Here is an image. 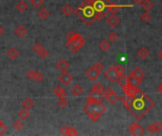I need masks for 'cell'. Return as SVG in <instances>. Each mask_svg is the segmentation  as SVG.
<instances>
[{"mask_svg":"<svg viewBox=\"0 0 162 136\" xmlns=\"http://www.w3.org/2000/svg\"><path fill=\"white\" fill-rule=\"evenodd\" d=\"M39 55H40V57H41V58L46 59V58L48 57V56H50V52H48L47 50H46V49L44 48V49L39 53Z\"/></svg>","mask_w":162,"mask_h":136,"instance_id":"cell-47","label":"cell"},{"mask_svg":"<svg viewBox=\"0 0 162 136\" xmlns=\"http://www.w3.org/2000/svg\"><path fill=\"white\" fill-rule=\"evenodd\" d=\"M124 7H129V8H131L133 7L132 5H127V6H123V5H117V4L115 3H110V6H109V13H116L117 11H118L120 8H124Z\"/></svg>","mask_w":162,"mask_h":136,"instance_id":"cell-20","label":"cell"},{"mask_svg":"<svg viewBox=\"0 0 162 136\" xmlns=\"http://www.w3.org/2000/svg\"><path fill=\"white\" fill-rule=\"evenodd\" d=\"M4 32H5V29H4V27L0 25V36H2L4 34Z\"/></svg>","mask_w":162,"mask_h":136,"instance_id":"cell-53","label":"cell"},{"mask_svg":"<svg viewBox=\"0 0 162 136\" xmlns=\"http://www.w3.org/2000/svg\"><path fill=\"white\" fill-rule=\"evenodd\" d=\"M162 130V125L159 122H155L153 123L152 125L148 126L147 128V131L150 133H156V132H159V131Z\"/></svg>","mask_w":162,"mask_h":136,"instance_id":"cell-13","label":"cell"},{"mask_svg":"<svg viewBox=\"0 0 162 136\" xmlns=\"http://www.w3.org/2000/svg\"><path fill=\"white\" fill-rule=\"evenodd\" d=\"M18 116H19V118L21 119V120H27L28 118H29V116H30V111H29V110H27V109H23L21 110L18 113Z\"/></svg>","mask_w":162,"mask_h":136,"instance_id":"cell-28","label":"cell"},{"mask_svg":"<svg viewBox=\"0 0 162 136\" xmlns=\"http://www.w3.org/2000/svg\"><path fill=\"white\" fill-rule=\"evenodd\" d=\"M89 99H91L93 102H103V100L105 98V95L103 92H97V91H91L88 94Z\"/></svg>","mask_w":162,"mask_h":136,"instance_id":"cell-9","label":"cell"},{"mask_svg":"<svg viewBox=\"0 0 162 136\" xmlns=\"http://www.w3.org/2000/svg\"><path fill=\"white\" fill-rule=\"evenodd\" d=\"M130 76H133V77H136L137 79H142L145 77V73L140 69L139 67H135L134 69L131 71Z\"/></svg>","mask_w":162,"mask_h":136,"instance_id":"cell-16","label":"cell"},{"mask_svg":"<svg viewBox=\"0 0 162 136\" xmlns=\"http://www.w3.org/2000/svg\"><path fill=\"white\" fill-rule=\"evenodd\" d=\"M67 135H69V136H76V135H78V131H77L75 128H73V127H68Z\"/></svg>","mask_w":162,"mask_h":136,"instance_id":"cell-42","label":"cell"},{"mask_svg":"<svg viewBox=\"0 0 162 136\" xmlns=\"http://www.w3.org/2000/svg\"><path fill=\"white\" fill-rule=\"evenodd\" d=\"M84 43H86V40L83 39V37L80 33H78L72 41L70 42L67 41L66 45L73 53H76V52H78L81 48H82Z\"/></svg>","mask_w":162,"mask_h":136,"instance_id":"cell-4","label":"cell"},{"mask_svg":"<svg viewBox=\"0 0 162 136\" xmlns=\"http://www.w3.org/2000/svg\"><path fill=\"white\" fill-rule=\"evenodd\" d=\"M140 18H141V20H142L143 22L147 23V22H149L150 20L152 19V15L150 14V13H148V11H145V13H143L142 14H141Z\"/></svg>","mask_w":162,"mask_h":136,"instance_id":"cell-35","label":"cell"},{"mask_svg":"<svg viewBox=\"0 0 162 136\" xmlns=\"http://www.w3.org/2000/svg\"><path fill=\"white\" fill-rule=\"evenodd\" d=\"M117 82H118V84L121 88H124L125 86L128 85V77H126L125 75H121V76H120V77H119Z\"/></svg>","mask_w":162,"mask_h":136,"instance_id":"cell-23","label":"cell"},{"mask_svg":"<svg viewBox=\"0 0 162 136\" xmlns=\"http://www.w3.org/2000/svg\"><path fill=\"white\" fill-rule=\"evenodd\" d=\"M7 130H8L7 126L3 122H1V124H0V135H3L7 131Z\"/></svg>","mask_w":162,"mask_h":136,"instance_id":"cell-46","label":"cell"},{"mask_svg":"<svg viewBox=\"0 0 162 136\" xmlns=\"http://www.w3.org/2000/svg\"><path fill=\"white\" fill-rule=\"evenodd\" d=\"M92 91H97V92H103L104 91V87L102 83L100 82H96L92 87Z\"/></svg>","mask_w":162,"mask_h":136,"instance_id":"cell-34","label":"cell"},{"mask_svg":"<svg viewBox=\"0 0 162 136\" xmlns=\"http://www.w3.org/2000/svg\"><path fill=\"white\" fill-rule=\"evenodd\" d=\"M59 81L63 85L67 86L68 84H70V83L72 82V81H73V77L66 71V72H63L62 75H60Z\"/></svg>","mask_w":162,"mask_h":136,"instance_id":"cell-10","label":"cell"},{"mask_svg":"<svg viewBox=\"0 0 162 136\" xmlns=\"http://www.w3.org/2000/svg\"><path fill=\"white\" fill-rule=\"evenodd\" d=\"M149 55H150V51L146 48V47H141V48L137 51V56L142 60L147 59L149 57Z\"/></svg>","mask_w":162,"mask_h":136,"instance_id":"cell-22","label":"cell"},{"mask_svg":"<svg viewBox=\"0 0 162 136\" xmlns=\"http://www.w3.org/2000/svg\"><path fill=\"white\" fill-rule=\"evenodd\" d=\"M32 49H33V51L35 52V53L39 54L40 52L44 49V47H43V46L41 45V43H35V45L33 46V47H32Z\"/></svg>","mask_w":162,"mask_h":136,"instance_id":"cell-36","label":"cell"},{"mask_svg":"<svg viewBox=\"0 0 162 136\" xmlns=\"http://www.w3.org/2000/svg\"><path fill=\"white\" fill-rule=\"evenodd\" d=\"M105 98H106L107 101L110 104H112V105H114V104H116L117 102L120 100V97L115 93V92H112V93L109 95H107Z\"/></svg>","mask_w":162,"mask_h":136,"instance_id":"cell-19","label":"cell"},{"mask_svg":"<svg viewBox=\"0 0 162 136\" xmlns=\"http://www.w3.org/2000/svg\"><path fill=\"white\" fill-rule=\"evenodd\" d=\"M30 1L35 8H40L44 4V0H30Z\"/></svg>","mask_w":162,"mask_h":136,"instance_id":"cell-44","label":"cell"},{"mask_svg":"<svg viewBox=\"0 0 162 136\" xmlns=\"http://www.w3.org/2000/svg\"><path fill=\"white\" fill-rule=\"evenodd\" d=\"M112 92H114V90L112 89V88H110V87H107L106 89H104V91H103V94H104V95H105V97H107V95H110Z\"/></svg>","mask_w":162,"mask_h":136,"instance_id":"cell-49","label":"cell"},{"mask_svg":"<svg viewBox=\"0 0 162 136\" xmlns=\"http://www.w3.org/2000/svg\"><path fill=\"white\" fill-rule=\"evenodd\" d=\"M83 88L81 87L79 84H75L73 87L71 88V93L73 95H75V97H80L81 95L83 94Z\"/></svg>","mask_w":162,"mask_h":136,"instance_id":"cell-24","label":"cell"},{"mask_svg":"<svg viewBox=\"0 0 162 136\" xmlns=\"http://www.w3.org/2000/svg\"><path fill=\"white\" fill-rule=\"evenodd\" d=\"M141 6H142L143 10H145L146 11H151L153 9L154 4H153V2L151 1V0H144V1L142 2V4H141Z\"/></svg>","mask_w":162,"mask_h":136,"instance_id":"cell-30","label":"cell"},{"mask_svg":"<svg viewBox=\"0 0 162 136\" xmlns=\"http://www.w3.org/2000/svg\"><path fill=\"white\" fill-rule=\"evenodd\" d=\"M110 47H111V43H109L107 40H103V41L100 43V48L103 51H107Z\"/></svg>","mask_w":162,"mask_h":136,"instance_id":"cell-31","label":"cell"},{"mask_svg":"<svg viewBox=\"0 0 162 136\" xmlns=\"http://www.w3.org/2000/svg\"><path fill=\"white\" fill-rule=\"evenodd\" d=\"M62 13L66 15V16H70V15L74 13V9L72 8L71 5H64L62 9Z\"/></svg>","mask_w":162,"mask_h":136,"instance_id":"cell-25","label":"cell"},{"mask_svg":"<svg viewBox=\"0 0 162 136\" xmlns=\"http://www.w3.org/2000/svg\"><path fill=\"white\" fill-rule=\"evenodd\" d=\"M87 114H88V117L90 118L93 122L98 121V120L100 119V115H102L100 113H98V111H91V113H89Z\"/></svg>","mask_w":162,"mask_h":136,"instance_id":"cell-32","label":"cell"},{"mask_svg":"<svg viewBox=\"0 0 162 136\" xmlns=\"http://www.w3.org/2000/svg\"><path fill=\"white\" fill-rule=\"evenodd\" d=\"M109 0H93V8L96 13V20H103L104 16L109 13V6H110Z\"/></svg>","mask_w":162,"mask_h":136,"instance_id":"cell-3","label":"cell"},{"mask_svg":"<svg viewBox=\"0 0 162 136\" xmlns=\"http://www.w3.org/2000/svg\"><path fill=\"white\" fill-rule=\"evenodd\" d=\"M1 122H2V121H1V120H0V124H1Z\"/></svg>","mask_w":162,"mask_h":136,"instance_id":"cell-55","label":"cell"},{"mask_svg":"<svg viewBox=\"0 0 162 136\" xmlns=\"http://www.w3.org/2000/svg\"><path fill=\"white\" fill-rule=\"evenodd\" d=\"M53 93L55 94L56 97H58L59 98H66V92L64 89L63 87H61L60 85H57L53 89Z\"/></svg>","mask_w":162,"mask_h":136,"instance_id":"cell-14","label":"cell"},{"mask_svg":"<svg viewBox=\"0 0 162 136\" xmlns=\"http://www.w3.org/2000/svg\"><path fill=\"white\" fill-rule=\"evenodd\" d=\"M67 131H68V127L66 126H63V127H61V129H60V132L64 134V135H67Z\"/></svg>","mask_w":162,"mask_h":136,"instance_id":"cell-48","label":"cell"},{"mask_svg":"<svg viewBox=\"0 0 162 136\" xmlns=\"http://www.w3.org/2000/svg\"><path fill=\"white\" fill-rule=\"evenodd\" d=\"M68 103L66 100V98H59V101H58V106L62 109H64L66 107H67Z\"/></svg>","mask_w":162,"mask_h":136,"instance_id":"cell-37","label":"cell"},{"mask_svg":"<svg viewBox=\"0 0 162 136\" xmlns=\"http://www.w3.org/2000/svg\"><path fill=\"white\" fill-rule=\"evenodd\" d=\"M118 38H119V35L117 34L116 32H114V31L108 34V39L110 40L111 42H116L117 40H118Z\"/></svg>","mask_w":162,"mask_h":136,"instance_id":"cell-41","label":"cell"},{"mask_svg":"<svg viewBox=\"0 0 162 136\" xmlns=\"http://www.w3.org/2000/svg\"><path fill=\"white\" fill-rule=\"evenodd\" d=\"M33 106H34V102L32 101V99H30V98H26L25 100L22 102V107L24 108V109L30 110Z\"/></svg>","mask_w":162,"mask_h":136,"instance_id":"cell-27","label":"cell"},{"mask_svg":"<svg viewBox=\"0 0 162 136\" xmlns=\"http://www.w3.org/2000/svg\"><path fill=\"white\" fill-rule=\"evenodd\" d=\"M28 4L25 2V1H19L17 4H16V9H17L19 11H21V13H24V11H26L28 10Z\"/></svg>","mask_w":162,"mask_h":136,"instance_id":"cell-29","label":"cell"},{"mask_svg":"<svg viewBox=\"0 0 162 136\" xmlns=\"http://www.w3.org/2000/svg\"><path fill=\"white\" fill-rule=\"evenodd\" d=\"M115 67H116V70H117V72H118V74L120 76L125 74V67L124 66H122L121 64H118V65H116Z\"/></svg>","mask_w":162,"mask_h":136,"instance_id":"cell-38","label":"cell"},{"mask_svg":"<svg viewBox=\"0 0 162 136\" xmlns=\"http://www.w3.org/2000/svg\"><path fill=\"white\" fill-rule=\"evenodd\" d=\"M100 71H99L97 68L93 65L90 68H88L86 72V76L87 77L88 79H90L91 81H95L97 79L100 77Z\"/></svg>","mask_w":162,"mask_h":136,"instance_id":"cell-8","label":"cell"},{"mask_svg":"<svg viewBox=\"0 0 162 136\" xmlns=\"http://www.w3.org/2000/svg\"><path fill=\"white\" fill-rule=\"evenodd\" d=\"M129 131H130V133L132 135H135V136H140V135H143L145 133V130L143 129V128L135 122L130 124Z\"/></svg>","mask_w":162,"mask_h":136,"instance_id":"cell-7","label":"cell"},{"mask_svg":"<svg viewBox=\"0 0 162 136\" xmlns=\"http://www.w3.org/2000/svg\"><path fill=\"white\" fill-rule=\"evenodd\" d=\"M106 23L110 27H116L120 23V20L115 13H112L106 18Z\"/></svg>","mask_w":162,"mask_h":136,"instance_id":"cell-11","label":"cell"},{"mask_svg":"<svg viewBox=\"0 0 162 136\" xmlns=\"http://www.w3.org/2000/svg\"><path fill=\"white\" fill-rule=\"evenodd\" d=\"M35 75H36V72L32 69H30L29 71L27 72V77L29 79H35Z\"/></svg>","mask_w":162,"mask_h":136,"instance_id":"cell-43","label":"cell"},{"mask_svg":"<svg viewBox=\"0 0 162 136\" xmlns=\"http://www.w3.org/2000/svg\"><path fill=\"white\" fill-rule=\"evenodd\" d=\"M18 55H19V52H18L17 49H15L14 47H11V48H10L9 50L7 51V56L11 60L16 59L18 57Z\"/></svg>","mask_w":162,"mask_h":136,"instance_id":"cell-26","label":"cell"},{"mask_svg":"<svg viewBox=\"0 0 162 136\" xmlns=\"http://www.w3.org/2000/svg\"><path fill=\"white\" fill-rule=\"evenodd\" d=\"M27 29L25 27H23V26H18L17 27H16V29L14 30V33L15 35L17 36V37H23V36H25L27 34Z\"/></svg>","mask_w":162,"mask_h":136,"instance_id":"cell-21","label":"cell"},{"mask_svg":"<svg viewBox=\"0 0 162 136\" xmlns=\"http://www.w3.org/2000/svg\"><path fill=\"white\" fill-rule=\"evenodd\" d=\"M77 32H75V31H73V30H70L69 32H68L67 34H66V39H67V41H72V40H73L76 36H77Z\"/></svg>","mask_w":162,"mask_h":136,"instance_id":"cell-39","label":"cell"},{"mask_svg":"<svg viewBox=\"0 0 162 136\" xmlns=\"http://www.w3.org/2000/svg\"><path fill=\"white\" fill-rule=\"evenodd\" d=\"M104 76L106 77L108 81H110L111 82H117V81H118V79L120 77V75L118 74V72L116 70V67L114 65L110 66L104 72Z\"/></svg>","mask_w":162,"mask_h":136,"instance_id":"cell-6","label":"cell"},{"mask_svg":"<svg viewBox=\"0 0 162 136\" xmlns=\"http://www.w3.org/2000/svg\"><path fill=\"white\" fill-rule=\"evenodd\" d=\"M157 92H158L159 94H162V82L159 84V86L157 87Z\"/></svg>","mask_w":162,"mask_h":136,"instance_id":"cell-52","label":"cell"},{"mask_svg":"<svg viewBox=\"0 0 162 136\" xmlns=\"http://www.w3.org/2000/svg\"><path fill=\"white\" fill-rule=\"evenodd\" d=\"M122 89H123L124 94H127V95H131V97H134V95H136L137 91L139 90V88H137V87H133V86H130V85H127V86H125L124 88H122Z\"/></svg>","mask_w":162,"mask_h":136,"instance_id":"cell-18","label":"cell"},{"mask_svg":"<svg viewBox=\"0 0 162 136\" xmlns=\"http://www.w3.org/2000/svg\"><path fill=\"white\" fill-rule=\"evenodd\" d=\"M161 14H162V11H161Z\"/></svg>","mask_w":162,"mask_h":136,"instance_id":"cell-56","label":"cell"},{"mask_svg":"<svg viewBox=\"0 0 162 136\" xmlns=\"http://www.w3.org/2000/svg\"><path fill=\"white\" fill-rule=\"evenodd\" d=\"M120 100H121V102H122L123 106L127 109V108L130 106L132 104V102H133V97H131V95H129L127 94H124L122 97H121Z\"/></svg>","mask_w":162,"mask_h":136,"instance_id":"cell-17","label":"cell"},{"mask_svg":"<svg viewBox=\"0 0 162 136\" xmlns=\"http://www.w3.org/2000/svg\"><path fill=\"white\" fill-rule=\"evenodd\" d=\"M68 67H69V63L66 61V59H61L60 61L56 63V68L58 70H60L61 72H66Z\"/></svg>","mask_w":162,"mask_h":136,"instance_id":"cell-12","label":"cell"},{"mask_svg":"<svg viewBox=\"0 0 162 136\" xmlns=\"http://www.w3.org/2000/svg\"><path fill=\"white\" fill-rule=\"evenodd\" d=\"M96 68H97V69H98L99 71H103V63L102 62H97L96 63V64L94 65Z\"/></svg>","mask_w":162,"mask_h":136,"instance_id":"cell-50","label":"cell"},{"mask_svg":"<svg viewBox=\"0 0 162 136\" xmlns=\"http://www.w3.org/2000/svg\"><path fill=\"white\" fill-rule=\"evenodd\" d=\"M75 13L86 26H91L96 20V13L93 8V0H84L75 10Z\"/></svg>","mask_w":162,"mask_h":136,"instance_id":"cell-2","label":"cell"},{"mask_svg":"<svg viewBox=\"0 0 162 136\" xmlns=\"http://www.w3.org/2000/svg\"><path fill=\"white\" fill-rule=\"evenodd\" d=\"M83 111L86 114L91 113V111H98L100 114H103L106 111V107H105L102 102H94L90 104V105H86L83 107Z\"/></svg>","mask_w":162,"mask_h":136,"instance_id":"cell-5","label":"cell"},{"mask_svg":"<svg viewBox=\"0 0 162 136\" xmlns=\"http://www.w3.org/2000/svg\"><path fill=\"white\" fill-rule=\"evenodd\" d=\"M141 83H142V79H137L136 77H133V76L129 75V77H128V85L133 86V87H139Z\"/></svg>","mask_w":162,"mask_h":136,"instance_id":"cell-15","label":"cell"},{"mask_svg":"<svg viewBox=\"0 0 162 136\" xmlns=\"http://www.w3.org/2000/svg\"><path fill=\"white\" fill-rule=\"evenodd\" d=\"M44 78H45V76H44V74L42 73V72H36L35 79H36V81H37L38 82L42 81L43 79H44Z\"/></svg>","mask_w":162,"mask_h":136,"instance_id":"cell-45","label":"cell"},{"mask_svg":"<svg viewBox=\"0 0 162 136\" xmlns=\"http://www.w3.org/2000/svg\"><path fill=\"white\" fill-rule=\"evenodd\" d=\"M134 2H135L137 5H141L142 4V2L144 1V0H133Z\"/></svg>","mask_w":162,"mask_h":136,"instance_id":"cell-51","label":"cell"},{"mask_svg":"<svg viewBox=\"0 0 162 136\" xmlns=\"http://www.w3.org/2000/svg\"><path fill=\"white\" fill-rule=\"evenodd\" d=\"M158 57H159L160 60H162V49L158 52Z\"/></svg>","mask_w":162,"mask_h":136,"instance_id":"cell-54","label":"cell"},{"mask_svg":"<svg viewBox=\"0 0 162 136\" xmlns=\"http://www.w3.org/2000/svg\"><path fill=\"white\" fill-rule=\"evenodd\" d=\"M38 15H39V17L41 19L46 20L48 16H50V11H48L47 9H41L39 11Z\"/></svg>","mask_w":162,"mask_h":136,"instance_id":"cell-33","label":"cell"},{"mask_svg":"<svg viewBox=\"0 0 162 136\" xmlns=\"http://www.w3.org/2000/svg\"><path fill=\"white\" fill-rule=\"evenodd\" d=\"M154 106L155 102L153 101V99L148 97V95L145 94L143 91L139 89L134 95L132 104L127 108V110L136 119L140 120L153 109Z\"/></svg>","mask_w":162,"mask_h":136,"instance_id":"cell-1","label":"cell"},{"mask_svg":"<svg viewBox=\"0 0 162 136\" xmlns=\"http://www.w3.org/2000/svg\"><path fill=\"white\" fill-rule=\"evenodd\" d=\"M13 129H15L16 130H20L23 128V123L20 121V120H16V121L13 123Z\"/></svg>","mask_w":162,"mask_h":136,"instance_id":"cell-40","label":"cell"}]
</instances>
